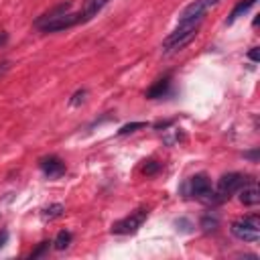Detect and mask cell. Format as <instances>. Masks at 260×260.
I'll list each match as a JSON object with an SVG mask.
<instances>
[{"label":"cell","instance_id":"obj_1","mask_svg":"<svg viewBox=\"0 0 260 260\" xmlns=\"http://www.w3.org/2000/svg\"><path fill=\"white\" fill-rule=\"evenodd\" d=\"M199 24H201V20H193V22L179 24V26L162 41V51H165V53H177V51L185 49V47L197 37Z\"/></svg>","mask_w":260,"mask_h":260},{"label":"cell","instance_id":"obj_2","mask_svg":"<svg viewBox=\"0 0 260 260\" xmlns=\"http://www.w3.org/2000/svg\"><path fill=\"white\" fill-rule=\"evenodd\" d=\"M246 181H248V179H246L242 173H228V175H223V177L217 181L215 191H211V195L207 197V201H211V203H221V201H225V199H228L230 195H234Z\"/></svg>","mask_w":260,"mask_h":260},{"label":"cell","instance_id":"obj_3","mask_svg":"<svg viewBox=\"0 0 260 260\" xmlns=\"http://www.w3.org/2000/svg\"><path fill=\"white\" fill-rule=\"evenodd\" d=\"M232 234L238 238V240H242V242H250V244H254V242H258V238H260V221H258V217L256 215H250V217H242V219H236V221H232Z\"/></svg>","mask_w":260,"mask_h":260},{"label":"cell","instance_id":"obj_4","mask_svg":"<svg viewBox=\"0 0 260 260\" xmlns=\"http://www.w3.org/2000/svg\"><path fill=\"white\" fill-rule=\"evenodd\" d=\"M146 217H148V209H144V207H140V209H136V211H132L130 215H126L124 219H120V221H116L114 225H112V234H134V232H138V228L146 221Z\"/></svg>","mask_w":260,"mask_h":260},{"label":"cell","instance_id":"obj_5","mask_svg":"<svg viewBox=\"0 0 260 260\" xmlns=\"http://www.w3.org/2000/svg\"><path fill=\"white\" fill-rule=\"evenodd\" d=\"M221 0H195L191 4H187L179 16V24H185V22H193V20H203L205 12L213 6H217Z\"/></svg>","mask_w":260,"mask_h":260},{"label":"cell","instance_id":"obj_6","mask_svg":"<svg viewBox=\"0 0 260 260\" xmlns=\"http://www.w3.org/2000/svg\"><path fill=\"white\" fill-rule=\"evenodd\" d=\"M79 22H83V14H81V12H75V14H69V12H67V14L59 16V18H55V20H51V22L39 26V28L45 30V32H57V30L71 28V26H75V24H79Z\"/></svg>","mask_w":260,"mask_h":260},{"label":"cell","instance_id":"obj_7","mask_svg":"<svg viewBox=\"0 0 260 260\" xmlns=\"http://www.w3.org/2000/svg\"><path fill=\"white\" fill-rule=\"evenodd\" d=\"M189 193L193 197H197V199L207 201V197L211 195V181L207 179V175L199 173V175L191 177V181H189Z\"/></svg>","mask_w":260,"mask_h":260},{"label":"cell","instance_id":"obj_8","mask_svg":"<svg viewBox=\"0 0 260 260\" xmlns=\"http://www.w3.org/2000/svg\"><path fill=\"white\" fill-rule=\"evenodd\" d=\"M41 171L49 177V179H55V177H61L65 173V162L59 158V156H45L41 158Z\"/></svg>","mask_w":260,"mask_h":260},{"label":"cell","instance_id":"obj_9","mask_svg":"<svg viewBox=\"0 0 260 260\" xmlns=\"http://www.w3.org/2000/svg\"><path fill=\"white\" fill-rule=\"evenodd\" d=\"M238 191H240V201H242L244 205L254 207V205L260 203V189H258L256 183H248V181H246Z\"/></svg>","mask_w":260,"mask_h":260},{"label":"cell","instance_id":"obj_10","mask_svg":"<svg viewBox=\"0 0 260 260\" xmlns=\"http://www.w3.org/2000/svg\"><path fill=\"white\" fill-rule=\"evenodd\" d=\"M69 8H71V2H61V4L53 6L51 10H47L43 16H39V18L35 20V26H43V24H47V22H51V20H55V18H59V16H63V14H67Z\"/></svg>","mask_w":260,"mask_h":260},{"label":"cell","instance_id":"obj_11","mask_svg":"<svg viewBox=\"0 0 260 260\" xmlns=\"http://www.w3.org/2000/svg\"><path fill=\"white\" fill-rule=\"evenodd\" d=\"M108 2H110V0H83V8L79 10V12L83 14V22L91 20Z\"/></svg>","mask_w":260,"mask_h":260},{"label":"cell","instance_id":"obj_12","mask_svg":"<svg viewBox=\"0 0 260 260\" xmlns=\"http://www.w3.org/2000/svg\"><path fill=\"white\" fill-rule=\"evenodd\" d=\"M169 85H171V81H169V75L167 77H162V79H158V81H154L148 89H146V98L148 100H156V98H162L167 91H169Z\"/></svg>","mask_w":260,"mask_h":260},{"label":"cell","instance_id":"obj_13","mask_svg":"<svg viewBox=\"0 0 260 260\" xmlns=\"http://www.w3.org/2000/svg\"><path fill=\"white\" fill-rule=\"evenodd\" d=\"M256 4V0H240L236 6H234V10H232V14H230V18H228V22H234L236 18H240V16H244L252 6Z\"/></svg>","mask_w":260,"mask_h":260},{"label":"cell","instance_id":"obj_14","mask_svg":"<svg viewBox=\"0 0 260 260\" xmlns=\"http://www.w3.org/2000/svg\"><path fill=\"white\" fill-rule=\"evenodd\" d=\"M71 232H67V230H61L57 236H55V240L51 242L53 246H55V250H65V248H69V244H71Z\"/></svg>","mask_w":260,"mask_h":260},{"label":"cell","instance_id":"obj_15","mask_svg":"<svg viewBox=\"0 0 260 260\" xmlns=\"http://www.w3.org/2000/svg\"><path fill=\"white\" fill-rule=\"evenodd\" d=\"M63 213H65V207H63L61 203H53V205H49V207H45V209H43V219L53 221V219L61 217Z\"/></svg>","mask_w":260,"mask_h":260},{"label":"cell","instance_id":"obj_16","mask_svg":"<svg viewBox=\"0 0 260 260\" xmlns=\"http://www.w3.org/2000/svg\"><path fill=\"white\" fill-rule=\"evenodd\" d=\"M199 225H201L205 232H215V230L219 228V217H217L215 213H205V215L201 217Z\"/></svg>","mask_w":260,"mask_h":260},{"label":"cell","instance_id":"obj_17","mask_svg":"<svg viewBox=\"0 0 260 260\" xmlns=\"http://www.w3.org/2000/svg\"><path fill=\"white\" fill-rule=\"evenodd\" d=\"M158 171H160V162L154 160V158H150V160H146V162L142 165V175H146V177H152V175H156Z\"/></svg>","mask_w":260,"mask_h":260},{"label":"cell","instance_id":"obj_18","mask_svg":"<svg viewBox=\"0 0 260 260\" xmlns=\"http://www.w3.org/2000/svg\"><path fill=\"white\" fill-rule=\"evenodd\" d=\"M146 126H148L146 122H130V124H124V126L118 130V134H120V136H124V134L136 132V130H140V128H146Z\"/></svg>","mask_w":260,"mask_h":260},{"label":"cell","instance_id":"obj_19","mask_svg":"<svg viewBox=\"0 0 260 260\" xmlns=\"http://www.w3.org/2000/svg\"><path fill=\"white\" fill-rule=\"evenodd\" d=\"M49 248H51V242H47V240H45V242H41V244H39V246L28 254V258H30V260H37V258L45 256V254L49 252Z\"/></svg>","mask_w":260,"mask_h":260},{"label":"cell","instance_id":"obj_20","mask_svg":"<svg viewBox=\"0 0 260 260\" xmlns=\"http://www.w3.org/2000/svg\"><path fill=\"white\" fill-rule=\"evenodd\" d=\"M85 95H87V89H77V91H75V93L71 95L69 104H71V106H79V104H83Z\"/></svg>","mask_w":260,"mask_h":260},{"label":"cell","instance_id":"obj_21","mask_svg":"<svg viewBox=\"0 0 260 260\" xmlns=\"http://www.w3.org/2000/svg\"><path fill=\"white\" fill-rule=\"evenodd\" d=\"M248 57H250L254 63H258V59H260V55H258V47H252L250 53H248Z\"/></svg>","mask_w":260,"mask_h":260},{"label":"cell","instance_id":"obj_22","mask_svg":"<svg viewBox=\"0 0 260 260\" xmlns=\"http://www.w3.org/2000/svg\"><path fill=\"white\" fill-rule=\"evenodd\" d=\"M10 69V61H0V77Z\"/></svg>","mask_w":260,"mask_h":260},{"label":"cell","instance_id":"obj_23","mask_svg":"<svg viewBox=\"0 0 260 260\" xmlns=\"http://www.w3.org/2000/svg\"><path fill=\"white\" fill-rule=\"evenodd\" d=\"M171 124H173V120H167V122H156V124H154V128H156V130H162V128H169Z\"/></svg>","mask_w":260,"mask_h":260},{"label":"cell","instance_id":"obj_24","mask_svg":"<svg viewBox=\"0 0 260 260\" xmlns=\"http://www.w3.org/2000/svg\"><path fill=\"white\" fill-rule=\"evenodd\" d=\"M244 156H246V158H250V160H254V162H256V160H258V150H250V152H244Z\"/></svg>","mask_w":260,"mask_h":260},{"label":"cell","instance_id":"obj_25","mask_svg":"<svg viewBox=\"0 0 260 260\" xmlns=\"http://www.w3.org/2000/svg\"><path fill=\"white\" fill-rule=\"evenodd\" d=\"M6 242H8V232H6V230H0V248H2Z\"/></svg>","mask_w":260,"mask_h":260},{"label":"cell","instance_id":"obj_26","mask_svg":"<svg viewBox=\"0 0 260 260\" xmlns=\"http://www.w3.org/2000/svg\"><path fill=\"white\" fill-rule=\"evenodd\" d=\"M8 41V32H4V30H0V47L4 45Z\"/></svg>","mask_w":260,"mask_h":260}]
</instances>
